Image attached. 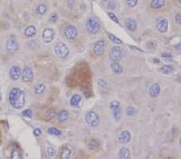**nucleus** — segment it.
Segmentation results:
<instances>
[{"label": "nucleus", "mask_w": 181, "mask_h": 159, "mask_svg": "<svg viewBox=\"0 0 181 159\" xmlns=\"http://www.w3.org/2000/svg\"><path fill=\"white\" fill-rule=\"evenodd\" d=\"M9 103L15 109H20L25 105V94L20 88H13L8 96Z\"/></svg>", "instance_id": "nucleus-1"}, {"label": "nucleus", "mask_w": 181, "mask_h": 159, "mask_svg": "<svg viewBox=\"0 0 181 159\" xmlns=\"http://www.w3.org/2000/svg\"><path fill=\"white\" fill-rule=\"evenodd\" d=\"M85 28L89 33L90 34H97L100 30L101 25H100L99 20L94 17H89L86 20Z\"/></svg>", "instance_id": "nucleus-2"}, {"label": "nucleus", "mask_w": 181, "mask_h": 159, "mask_svg": "<svg viewBox=\"0 0 181 159\" xmlns=\"http://www.w3.org/2000/svg\"><path fill=\"white\" fill-rule=\"evenodd\" d=\"M54 51H55L56 56L60 59L66 58L69 54V47L65 43H62V42H58L56 43L54 47Z\"/></svg>", "instance_id": "nucleus-3"}, {"label": "nucleus", "mask_w": 181, "mask_h": 159, "mask_svg": "<svg viewBox=\"0 0 181 159\" xmlns=\"http://www.w3.org/2000/svg\"><path fill=\"white\" fill-rule=\"evenodd\" d=\"M85 121L89 126L97 127L100 124L99 115L94 111H90L85 115Z\"/></svg>", "instance_id": "nucleus-4"}, {"label": "nucleus", "mask_w": 181, "mask_h": 159, "mask_svg": "<svg viewBox=\"0 0 181 159\" xmlns=\"http://www.w3.org/2000/svg\"><path fill=\"white\" fill-rule=\"evenodd\" d=\"M110 109L112 110L113 115H114V119L117 121H119L122 118V108H121V104L118 101H113L110 104Z\"/></svg>", "instance_id": "nucleus-5"}, {"label": "nucleus", "mask_w": 181, "mask_h": 159, "mask_svg": "<svg viewBox=\"0 0 181 159\" xmlns=\"http://www.w3.org/2000/svg\"><path fill=\"white\" fill-rule=\"evenodd\" d=\"M64 35H65V38L69 40H73L75 39L77 36V31L75 27L72 24H69L65 28L64 30Z\"/></svg>", "instance_id": "nucleus-6"}, {"label": "nucleus", "mask_w": 181, "mask_h": 159, "mask_svg": "<svg viewBox=\"0 0 181 159\" xmlns=\"http://www.w3.org/2000/svg\"><path fill=\"white\" fill-rule=\"evenodd\" d=\"M55 38V31L52 28H45L42 33V39L45 43H52Z\"/></svg>", "instance_id": "nucleus-7"}, {"label": "nucleus", "mask_w": 181, "mask_h": 159, "mask_svg": "<svg viewBox=\"0 0 181 159\" xmlns=\"http://www.w3.org/2000/svg\"><path fill=\"white\" fill-rule=\"evenodd\" d=\"M117 140L120 144H127L131 140V134L128 130H124L119 133V134L117 137Z\"/></svg>", "instance_id": "nucleus-8"}, {"label": "nucleus", "mask_w": 181, "mask_h": 159, "mask_svg": "<svg viewBox=\"0 0 181 159\" xmlns=\"http://www.w3.org/2000/svg\"><path fill=\"white\" fill-rule=\"evenodd\" d=\"M18 48H19L18 43L13 39H8L7 43H5V49L9 54L15 53L18 51Z\"/></svg>", "instance_id": "nucleus-9"}, {"label": "nucleus", "mask_w": 181, "mask_h": 159, "mask_svg": "<svg viewBox=\"0 0 181 159\" xmlns=\"http://www.w3.org/2000/svg\"><path fill=\"white\" fill-rule=\"evenodd\" d=\"M156 28L161 33H165L168 29V20L164 17L159 18L156 21Z\"/></svg>", "instance_id": "nucleus-10"}, {"label": "nucleus", "mask_w": 181, "mask_h": 159, "mask_svg": "<svg viewBox=\"0 0 181 159\" xmlns=\"http://www.w3.org/2000/svg\"><path fill=\"white\" fill-rule=\"evenodd\" d=\"M106 49V42L104 40L97 41L93 47V52L97 56H102Z\"/></svg>", "instance_id": "nucleus-11"}, {"label": "nucleus", "mask_w": 181, "mask_h": 159, "mask_svg": "<svg viewBox=\"0 0 181 159\" xmlns=\"http://www.w3.org/2000/svg\"><path fill=\"white\" fill-rule=\"evenodd\" d=\"M110 58L112 61H116L119 62V60L122 59V51L121 48L118 46L112 47V49L110 52Z\"/></svg>", "instance_id": "nucleus-12"}, {"label": "nucleus", "mask_w": 181, "mask_h": 159, "mask_svg": "<svg viewBox=\"0 0 181 159\" xmlns=\"http://www.w3.org/2000/svg\"><path fill=\"white\" fill-rule=\"evenodd\" d=\"M33 79V71L32 69L29 68V67H27L25 68V69L23 72V74H22V80L24 82H31Z\"/></svg>", "instance_id": "nucleus-13"}, {"label": "nucleus", "mask_w": 181, "mask_h": 159, "mask_svg": "<svg viewBox=\"0 0 181 159\" xmlns=\"http://www.w3.org/2000/svg\"><path fill=\"white\" fill-rule=\"evenodd\" d=\"M22 76V70L19 66H13L10 70V76L13 80H17Z\"/></svg>", "instance_id": "nucleus-14"}, {"label": "nucleus", "mask_w": 181, "mask_h": 159, "mask_svg": "<svg viewBox=\"0 0 181 159\" xmlns=\"http://www.w3.org/2000/svg\"><path fill=\"white\" fill-rule=\"evenodd\" d=\"M160 86L158 84H151L150 88H149V93H150V96L153 98L157 97L160 93Z\"/></svg>", "instance_id": "nucleus-15"}, {"label": "nucleus", "mask_w": 181, "mask_h": 159, "mask_svg": "<svg viewBox=\"0 0 181 159\" xmlns=\"http://www.w3.org/2000/svg\"><path fill=\"white\" fill-rule=\"evenodd\" d=\"M126 26L128 30L130 31H134L137 29V23L135 20H132V19H127L126 20Z\"/></svg>", "instance_id": "nucleus-16"}, {"label": "nucleus", "mask_w": 181, "mask_h": 159, "mask_svg": "<svg viewBox=\"0 0 181 159\" xmlns=\"http://www.w3.org/2000/svg\"><path fill=\"white\" fill-rule=\"evenodd\" d=\"M36 34V28H35V26H33V25L28 26L24 31V35L28 38L35 36Z\"/></svg>", "instance_id": "nucleus-17"}, {"label": "nucleus", "mask_w": 181, "mask_h": 159, "mask_svg": "<svg viewBox=\"0 0 181 159\" xmlns=\"http://www.w3.org/2000/svg\"><path fill=\"white\" fill-rule=\"evenodd\" d=\"M119 157L120 158L123 159H128L130 157V150L126 147H123L119 150Z\"/></svg>", "instance_id": "nucleus-18"}, {"label": "nucleus", "mask_w": 181, "mask_h": 159, "mask_svg": "<svg viewBox=\"0 0 181 159\" xmlns=\"http://www.w3.org/2000/svg\"><path fill=\"white\" fill-rule=\"evenodd\" d=\"M110 67H111V69L112 71L114 72L115 74H121L123 72V67L121 66L119 62H116V61H113L110 65Z\"/></svg>", "instance_id": "nucleus-19"}, {"label": "nucleus", "mask_w": 181, "mask_h": 159, "mask_svg": "<svg viewBox=\"0 0 181 159\" xmlns=\"http://www.w3.org/2000/svg\"><path fill=\"white\" fill-rule=\"evenodd\" d=\"M81 101V97L79 94H75L71 97L70 100V105L73 107H77L80 104Z\"/></svg>", "instance_id": "nucleus-20"}, {"label": "nucleus", "mask_w": 181, "mask_h": 159, "mask_svg": "<svg viewBox=\"0 0 181 159\" xmlns=\"http://www.w3.org/2000/svg\"><path fill=\"white\" fill-rule=\"evenodd\" d=\"M165 4L164 0H152L151 2V7L153 9H160Z\"/></svg>", "instance_id": "nucleus-21"}, {"label": "nucleus", "mask_w": 181, "mask_h": 159, "mask_svg": "<svg viewBox=\"0 0 181 159\" xmlns=\"http://www.w3.org/2000/svg\"><path fill=\"white\" fill-rule=\"evenodd\" d=\"M72 155V150L69 147H65L63 149L62 152L60 153V158L63 159H69L71 157Z\"/></svg>", "instance_id": "nucleus-22"}, {"label": "nucleus", "mask_w": 181, "mask_h": 159, "mask_svg": "<svg viewBox=\"0 0 181 159\" xmlns=\"http://www.w3.org/2000/svg\"><path fill=\"white\" fill-rule=\"evenodd\" d=\"M69 117V113L66 110H62L60 111L58 114V120L60 122H64L67 120Z\"/></svg>", "instance_id": "nucleus-23"}, {"label": "nucleus", "mask_w": 181, "mask_h": 159, "mask_svg": "<svg viewBox=\"0 0 181 159\" xmlns=\"http://www.w3.org/2000/svg\"><path fill=\"white\" fill-rule=\"evenodd\" d=\"M88 146L89 148L91 149V150H97V149L99 148V142L96 141L95 139H90L89 140L88 142Z\"/></svg>", "instance_id": "nucleus-24"}, {"label": "nucleus", "mask_w": 181, "mask_h": 159, "mask_svg": "<svg viewBox=\"0 0 181 159\" xmlns=\"http://www.w3.org/2000/svg\"><path fill=\"white\" fill-rule=\"evenodd\" d=\"M47 11V7H46L45 4L43 3H41V4H39L36 7V12L38 15H43L46 13Z\"/></svg>", "instance_id": "nucleus-25"}, {"label": "nucleus", "mask_w": 181, "mask_h": 159, "mask_svg": "<svg viewBox=\"0 0 181 159\" xmlns=\"http://www.w3.org/2000/svg\"><path fill=\"white\" fill-rule=\"evenodd\" d=\"M45 85L43 84H38L35 87V93L36 94H42L45 90Z\"/></svg>", "instance_id": "nucleus-26"}, {"label": "nucleus", "mask_w": 181, "mask_h": 159, "mask_svg": "<svg viewBox=\"0 0 181 159\" xmlns=\"http://www.w3.org/2000/svg\"><path fill=\"white\" fill-rule=\"evenodd\" d=\"M47 133L51 134V135H54V136H60L61 135V131H60V129H56L55 127H50L47 129Z\"/></svg>", "instance_id": "nucleus-27"}, {"label": "nucleus", "mask_w": 181, "mask_h": 159, "mask_svg": "<svg viewBox=\"0 0 181 159\" xmlns=\"http://www.w3.org/2000/svg\"><path fill=\"white\" fill-rule=\"evenodd\" d=\"M173 69L174 68L172 65H164L160 69V71L164 74H169V73L172 72Z\"/></svg>", "instance_id": "nucleus-28"}, {"label": "nucleus", "mask_w": 181, "mask_h": 159, "mask_svg": "<svg viewBox=\"0 0 181 159\" xmlns=\"http://www.w3.org/2000/svg\"><path fill=\"white\" fill-rule=\"evenodd\" d=\"M108 37H109V39H110V40L112 41V42L114 43H117V44H120V43H123V42H122V40H121L120 39H119V38H117L116 36H114V35H112V34H109V35H108Z\"/></svg>", "instance_id": "nucleus-29"}, {"label": "nucleus", "mask_w": 181, "mask_h": 159, "mask_svg": "<svg viewBox=\"0 0 181 159\" xmlns=\"http://www.w3.org/2000/svg\"><path fill=\"white\" fill-rule=\"evenodd\" d=\"M55 116H56V112H55L53 109H48L47 112H46V116H47L48 119L53 118Z\"/></svg>", "instance_id": "nucleus-30"}, {"label": "nucleus", "mask_w": 181, "mask_h": 159, "mask_svg": "<svg viewBox=\"0 0 181 159\" xmlns=\"http://www.w3.org/2000/svg\"><path fill=\"white\" fill-rule=\"evenodd\" d=\"M47 154H48V156L51 157H55V155H56V150H55V149L52 148V147H48L47 150Z\"/></svg>", "instance_id": "nucleus-31"}, {"label": "nucleus", "mask_w": 181, "mask_h": 159, "mask_svg": "<svg viewBox=\"0 0 181 159\" xmlns=\"http://www.w3.org/2000/svg\"><path fill=\"white\" fill-rule=\"evenodd\" d=\"M108 15H109V17L114 22H115L116 24H119V20L118 19V17L116 16V15L113 12H108Z\"/></svg>", "instance_id": "nucleus-32"}, {"label": "nucleus", "mask_w": 181, "mask_h": 159, "mask_svg": "<svg viewBox=\"0 0 181 159\" xmlns=\"http://www.w3.org/2000/svg\"><path fill=\"white\" fill-rule=\"evenodd\" d=\"M126 2L129 7H134L138 3V0H126Z\"/></svg>", "instance_id": "nucleus-33"}, {"label": "nucleus", "mask_w": 181, "mask_h": 159, "mask_svg": "<svg viewBox=\"0 0 181 159\" xmlns=\"http://www.w3.org/2000/svg\"><path fill=\"white\" fill-rule=\"evenodd\" d=\"M22 114H23V116H27V117H31V116H32V111L30 109H28L24 110L22 112Z\"/></svg>", "instance_id": "nucleus-34"}, {"label": "nucleus", "mask_w": 181, "mask_h": 159, "mask_svg": "<svg viewBox=\"0 0 181 159\" xmlns=\"http://www.w3.org/2000/svg\"><path fill=\"white\" fill-rule=\"evenodd\" d=\"M136 113V110L133 107H129L126 109V113L128 116H134Z\"/></svg>", "instance_id": "nucleus-35"}, {"label": "nucleus", "mask_w": 181, "mask_h": 159, "mask_svg": "<svg viewBox=\"0 0 181 159\" xmlns=\"http://www.w3.org/2000/svg\"><path fill=\"white\" fill-rule=\"evenodd\" d=\"M11 158H20V153L18 152L17 150H12L11 153Z\"/></svg>", "instance_id": "nucleus-36"}, {"label": "nucleus", "mask_w": 181, "mask_h": 159, "mask_svg": "<svg viewBox=\"0 0 181 159\" xmlns=\"http://www.w3.org/2000/svg\"><path fill=\"white\" fill-rule=\"evenodd\" d=\"M57 19H58V15H56V13H52L50 15V21L52 22V23H56L57 21Z\"/></svg>", "instance_id": "nucleus-37"}, {"label": "nucleus", "mask_w": 181, "mask_h": 159, "mask_svg": "<svg viewBox=\"0 0 181 159\" xmlns=\"http://www.w3.org/2000/svg\"><path fill=\"white\" fill-rule=\"evenodd\" d=\"M97 83H98V85H99L100 87H101V88H105V87L107 85V82L103 79H98Z\"/></svg>", "instance_id": "nucleus-38"}, {"label": "nucleus", "mask_w": 181, "mask_h": 159, "mask_svg": "<svg viewBox=\"0 0 181 159\" xmlns=\"http://www.w3.org/2000/svg\"><path fill=\"white\" fill-rule=\"evenodd\" d=\"M33 134H34L36 137H40V136L42 134V131H41L40 129H39V128H36V129H34V131H33Z\"/></svg>", "instance_id": "nucleus-39"}, {"label": "nucleus", "mask_w": 181, "mask_h": 159, "mask_svg": "<svg viewBox=\"0 0 181 159\" xmlns=\"http://www.w3.org/2000/svg\"><path fill=\"white\" fill-rule=\"evenodd\" d=\"M175 20L176 21L177 24H181V14L180 13H177L175 16Z\"/></svg>", "instance_id": "nucleus-40"}, {"label": "nucleus", "mask_w": 181, "mask_h": 159, "mask_svg": "<svg viewBox=\"0 0 181 159\" xmlns=\"http://www.w3.org/2000/svg\"><path fill=\"white\" fill-rule=\"evenodd\" d=\"M162 57L165 60H168V59H172V56L171 55L170 53H167V52H164V53L162 54Z\"/></svg>", "instance_id": "nucleus-41"}, {"label": "nucleus", "mask_w": 181, "mask_h": 159, "mask_svg": "<svg viewBox=\"0 0 181 159\" xmlns=\"http://www.w3.org/2000/svg\"><path fill=\"white\" fill-rule=\"evenodd\" d=\"M74 6V0H68V7L69 8H73Z\"/></svg>", "instance_id": "nucleus-42"}, {"label": "nucleus", "mask_w": 181, "mask_h": 159, "mask_svg": "<svg viewBox=\"0 0 181 159\" xmlns=\"http://www.w3.org/2000/svg\"><path fill=\"white\" fill-rule=\"evenodd\" d=\"M108 8L110 9H114L115 8V4H114V2H111L109 3V5H108Z\"/></svg>", "instance_id": "nucleus-43"}, {"label": "nucleus", "mask_w": 181, "mask_h": 159, "mask_svg": "<svg viewBox=\"0 0 181 159\" xmlns=\"http://www.w3.org/2000/svg\"><path fill=\"white\" fill-rule=\"evenodd\" d=\"M154 62H155V63H159V62H160V60H158V59H155V60H154Z\"/></svg>", "instance_id": "nucleus-44"}, {"label": "nucleus", "mask_w": 181, "mask_h": 159, "mask_svg": "<svg viewBox=\"0 0 181 159\" xmlns=\"http://www.w3.org/2000/svg\"><path fill=\"white\" fill-rule=\"evenodd\" d=\"M179 146H180L181 147V137H180V140H179Z\"/></svg>", "instance_id": "nucleus-45"}, {"label": "nucleus", "mask_w": 181, "mask_h": 159, "mask_svg": "<svg viewBox=\"0 0 181 159\" xmlns=\"http://www.w3.org/2000/svg\"><path fill=\"white\" fill-rule=\"evenodd\" d=\"M179 2H180V4H181V0H179Z\"/></svg>", "instance_id": "nucleus-46"}, {"label": "nucleus", "mask_w": 181, "mask_h": 159, "mask_svg": "<svg viewBox=\"0 0 181 159\" xmlns=\"http://www.w3.org/2000/svg\"><path fill=\"white\" fill-rule=\"evenodd\" d=\"M103 1H109V0H103Z\"/></svg>", "instance_id": "nucleus-47"}]
</instances>
